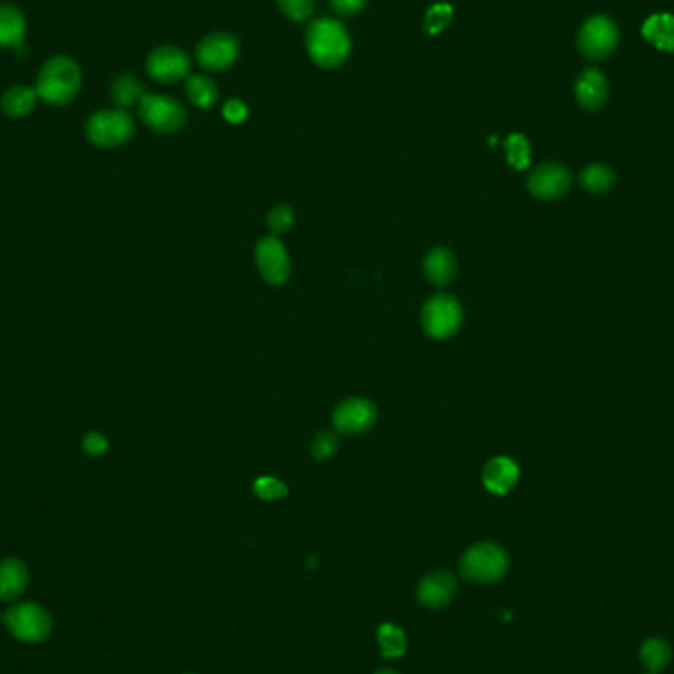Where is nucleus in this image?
<instances>
[{
  "label": "nucleus",
  "mask_w": 674,
  "mask_h": 674,
  "mask_svg": "<svg viewBox=\"0 0 674 674\" xmlns=\"http://www.w3.org/2000/svg\"><path fill=\"white\" fill-rule=\"evenodd\" d=\"M337 448H339V440H337L336 432L332 430H322L312 442V454L318 462L330 460L336 454Z\"/></svg>",
  "instance_id": "obj_29"
},
{
  "label": "nucleus",
  "mask_w": 674,
  "mask_h": 674,
  "mask_svg": "<svg viewBox=\"0 0 674 674\" xmlns=\"http://www.w3.org/2000/svg\"><path fill=\"white\" fill-rule=\"evenodd\" d=\"M280 10L294 22H304L312 10H314V0H276Z\"/></svg>",
  "instance_id": "obj_32"
},
{
  "label": "nucleus",
  "mask_w": 674,
  "mask_h": 674,
  "mask_svg": "<svg viewBox=\"0 0 674 674\" xmlns=\"http://www.w3.org/2000/svg\"><path fill=\"white\" fill-rule=\"evenodd\" d=\"M375 674H399L395 673V671H391V669H383V671H377Z\"/></svg>",
  "instance_id": "obj_36"
},
{
  "label": "nucleus",
  "mask_w": 674,
  "mask_h": 674,
  "mask_svg": "<svg viewBox=\"0 0 674 674\" xmlns=\"http://www.w3.org/2000/svg\"><path fill=\"white\" fill-rule=\"evenodd\" d=\"M306 48L320 68H339L351 54V38L341 22L334 18H320L308 26Z\"/></svg>",
  "instance_id": "obj_1"
},
{
  "label": "nucleus",
  "mask_w": 674,
  "mask_h": 674,
  "mask_svg": "<svg viewBox=\"0 0 674 674\" xmlns=\"http://www.w3.org/2000/svg\"><path fill=\"white\" fill-rule=\"evenodd\" d=\"M144 95H146L144 85L136 79L135 75H129V73L119 75L111 85V99L123 111L140 103Z\"/></svg>",
  "instance_id": "obj_23"
},
{
  "label": "nucleus",
  "mask_w": 674,
  "mask_h": 674,
  "mask_svg": "<svg viewBox=\"0 0 674 674\" xmlns=\"http://www.w3.org/2000/svg\"><path fill=\"white\" fill-rule=\"evenodd\" d=\"M458 592V582L452 572L438 570L422 578L418 586V602L428 609L446 607Z\"/></svg>",
  "instance_id": "obj_14"
},
{
  "label": "nucleus",
  "mask_w": 674,
  "mask_h": 674,
  "mask_svg": "<svg viewBox=\"0 0 674 674\" xmlns=\"http://www.w3.org/2000/svg\"><path fill=\"white\" fill-rule=\"evenodd\" d=\"M334 426L343 434H363L377 420V408L367 399H347L334 410Z\"/></svg>",
  "instance_id": "obj_12"
},
{
  "label": "nucleus",
  "mask_w": 674,
  "mask_h": 674,
  "mask_svg": "<svg viewBox=\"0 0 674 674\" xmlns=\"http://www.w3.org/2000/svg\"><path fill=\"white\" fill-rule=\"evenodd\" d=\"M643 36L657 50L674 52V16L669 12L653 14L643 24Z\"/></svg>",
  "instance_id": "obj_21"
},
{
  "label": "nucleus",
  "mask_w": 674,
  "mask_h": 674,
  "mask_svg": "<svg viewBox=\"0 0 674 674\" xmlns=\"http://www.w3.org/2000/svg\"><path fill=\"white\" fill-rule=\"evenodd\" d=\"M257 497L265 499V501H274V499H282L286 493H288V487L276 479V477H269V475H263L255 481L253 485Z\"/></svg>",
  "instance_id": "obj_31"
},
{
  "label": "nucleus",
  "mask_w": 674,
  "mask_h": 674,
  "mask_svg": "<svg viewBox=\"0 0 674 674\" xmlns=\"http://www.w3.org/2000/svg\"><path fill=\"white\" fill-rule=\"evenodd\" d=\"M424 272L432 284L446 286L456 278V272H458L456 257L452 255V251L444 247H436L424 259Z\"/></svg>",
  "instance_id": "obj_18"
},
{
  "label": "nucleus",
  "mask_w": 674,
  "mask_h": 674,
  "mask_svg": "<svg viewBox=\"0 0 674 674\" xmlns=\"http://www.w3.org/2000/svg\"><path fill=\"white\" fill-rule=\"evenodd\" d=\"M138 113L142 123L162 135L180 131L186 125V109L172 97L166 95H144L138 103Z\"/></svg>",
  "instance_id": "obj_8"
},
{
  "label": "nucleus",
  "mask_w": 674,
  "mask_h": 674,
  "mask_svg": "<svg viewBox=\"0 0 674 674\" xmlns=\"http://www.w3.org/2000/svg\"><path fill=\"white\" fill-rule=\"evenodd\" d=\"M641 663L651 671V673H659L663 669H667L671 665L673 659V649L669 645L667 639L663 637H651L641 645L639 651Z\"/></svg>",
  "instance_id": "obj_22"
},
{
  "label": "nucleus",
  "mask_w": 674,
  "mask_h": 674,
  "mask_svg": "<svg viewBox=\"0 0 674 674\" xmlns=\"http://www.w3.org/2000/svg\"><path fill=\"white\" fill-rule=\"evenodd\" d=\"M190 66V56L176 46H160L146 60L148 75L158 83H176L188 77Z\"/></svg>",
  "instance_id": "obj_11"
},
{
  "label": "nucleus",
  "mask_w": 674,
  "mask_h": 674,
  "mask_svg": "<svg viewBox=\"0 0 674 674\" xmlns=\"http://www.w3.org/2000/svg\"><path fill=\"white\" fill-rule=\"evenodd\" d=\"M26 36V18L12 4H0V48H20Z\"/></svg>",
  "instance_id": "obj_19"
},
{
  "label": "nucleus",
  "mask_w": 674,
  "mask_h": 674,
  "mask_svg": "<svg viewBox=\"0 0 674 674\" xmlns=\"http://www.w3.org/2000/svg\"><path fill=\"white\" fill-rule=\"evenodd\" d=\"M615 172L606 164H590L580 174V186L590 194H607L615 186Z\"/></svg>",
  "instance_id": "obj_25"
},
{
  "label": "nucleus",
  "mask_w": 674,
  "mask_h": 674,
  "mask_svg": "<svg viewBox=\"0 0 674 674\" xmlns=\"http://www.w3.org/2000/svg\"><path fill=\"white\" fill-rule=\"evenodd\" d=\"M247 115H249V109H247V105H245L243 101H239V99H231V101H227L225 107H223V117H225L229 123H233V125L243 123V121L247 119Z\"/></svg>",
  "instance_id": "obj_33"
},
{
  "label": "nucleus",
  "mask_w": 674,
  "mask_h": 674,
  "mask_svg": "<svg viewBox=\"0 0 674 674\" xmlns=\"http://www.w3.org/2000/svg\"><path fill=\"white\" fill-rule=\"evenodd\" d=\"M572 186V174L566 166L558 162H546L537 166L529 180V192L539 200H558L562 198Z\"/></svg>",
  "instance_id": "obj_10"
},
{
  "label": "nucleus",
  "mask_w": 674,
  "mask_h": 674,
  "mask_svg": "<svg viewBox=\"0 0 674 674\" xmlns=\"http://www.w3.org/2000/svg\"><path fill=\"white\" fill-rule=\"evenodd\" d=\"M464 312L460 302L450 294L432 296L422 310V328L434 339L456 336L462 328Z\"/></svg>",
  "instance_id": "obj_7"
},
{
  "label": "nucleus",
  "mask_w": 674,
  "mask_h": 674,
  "mask_svg": "<svg viewBox=\"0 0 674 674\" xmlns=\"http://www.w3.org/2000/svg\"><path fill=\"white\" fill-rule=\"evenodd\" d=\"M574 91L582 109L600 111L609 97V83L600 69L588 68L578 75Z\"/></svg>",
  "instance_id": "obj_15"
},
{
  "label": "nucleus",
  "mask_w": 674,
  "mask_h": 674,
  "mask_svg": "<svg viewBox=\"0 0 674 674\" xmlns=\"http://www.w3.org/2000/svg\"><path fill=\"white\" fill-rule=\"evenodd\" d=\"M239 52L241 46L233 34L213 32L198 44L196 58L198 64L207 71H225L237 62Z\"/></svg>",
  "instance_id": "obj_9"
},
{
  "label": "nucleus",
  "mask_w": 674,
  "mask_h": 674,
  "mask_svg": "<svg viewBox=\"0 0 674 674\" xmlns=\"http://www.w3.org/2000/svg\"><path fill=\"white\" fill-rule=\"evenodd\" d=\"M269 229L274 235H282L286 233L292 223H294V209L290 205H276L270 209L269 217H267Z\"/></svg>",
  "instance_id": "obj_30"
},
{
  "label": "nucleus",
  "mask_w": 674,
  "mask_h": 674,
  "mask_svg": "<svg viewBox=\"0 0 674 674\" xmlns=\"http://www.w3.org/2000/svg\"><path fill=\"white\" fill-rule=\"evenodd\" d=\"M87 140L99 148H115L129 142L135 135V123L123 109L97 111L87 119Z\"/></svg>",
  "instance_id": "obj_5"
},
{
  "label": "nucleus",
  "mask_w": 674,
  "mask_h": 674,
  "mask_svg": "<svg viewBox=\"0 0 674 674\" xmlns=\"http://www.w3.org/2000/svg\"><path fill=\"white\" fill-rule=\"evenodd\" d=\"M377 641L381 647V655L395 659L406 653V635L405 631L393 623H385L379 627Z\"/></svg>",
  "instance_id": "obj_26"
},
{
  "label": "nucleus",
  "mask_w": 674,
  "mask_h": 674,
  "mask_svg": "<svg viewBox=\"0 0 674 674\" xmlns=\"http://www.w3.org/2000/svg\"><path fill=\"white\" fill-rule=\"evenodd\" d=\"M649 674H657V673H649Z\"/></svg>",
  "instance_id": "obj_37"
},
{
  "label": "nucleus",
  "mask_w": 674,
  "mask_h": 674,
  "mask_svg": "<svg viewBox=\"0 0 674 674\" xmlns=\"http://www.w3.org/2000/svg\"><path fill=\"white\" fill-rule=\"evenodd\" d=\"M109 448V442L103 434L99 432H89L83 440V450L89 454V456H103Z\"/></svg>",
  "instance_id": "obj_34"
},
{
  "label": "nucleus",
  "mask_w": 674,
  "mask_h": 674,
  "mask_svg": "<svg viewBox=\"0 0 674 674\" xmlns=\"http://www.w3.org/2000/svg\"><path fill=\"white\" fill-rule=\"evenodd\" d=\"M81 79V68L75 60L68 56H56L40 68L34 89L38 99L56 107H64L79 95Z\"/></svg>",
  "instance_id": "obj_2"
},
{
  "label": "nucleus",
  "mask_w": 674,
  "mask_h": 674,
  "mask_svg": "<svg viewBox=\"0 0 674 674\" xmlns=\"http://www.w3.org/2000/svg\"><path fill=\"white\" fill-rule=\"evenodd\" d=\"M505 154H507V162L511 164V168H515V170L529 168V164H531V144H529L527 136L519 135V133L507 136Z\"/></svg>",
  "instance_id": "obj_27"
},
{
  "label": "nucleus",
  "mask_w": 674,
  "mask_h": 674,
  "mask_svg": "<svg viewBox=\"0 0 674 674\" xmlns=\"http://www.w3.org/2000/svg\"><path fill=\"white\" fill-rule=\"evenodd\" d=\"M367 0H332V8L341 16H355L365 8Z\"/></svg>",
  "instance_id": "obj_35"
},
{
  "label": "nucleus",
  "mask_w": 674,
  "mask_h": 674,
  "mask_svg": "<svg viewBox=\"0 0 674 674\" xmlns=\"http://www.w3.org/2000/svg\"><path fill=\"white\" fill-rule=\"evenodd\" d=\"M452 6L450 4H434L428 12H426V20H424V28L428 34H440L450 22H452Z\"/></svg>",
  "instance_id": "obj_28"
},
{
  "label": "nucleus",
  "mask_w": 674,
  "mask_h": 674,
  "mask_svg": "<svg viewBox=\"0 0 674 674\" xmlns=\"http://www.w3.org/2000/svg\"><path fill=\"white\" fill-rule=\"evenodd\" d=\"M30 574L22 560L6 558L0 562V600L12 602L24 594L28 588Z\"/></svg>",
  "instance_id": "obj_17"
},
{
  "label": "nucleus",
  "mask_w": 674,
  "mask_h": 674,
  "mask_svg": "<svg viewBox=\"0 0 674 674\" xmlns=\"http://www.w3.org/2000/svg\"><path fill=\"white\" fill-rule=\"evenodd\" d=\"M519 481V466L505 456L493 458L483 470V485L495 495L509 493Z\"/></svg>",
  "instance_id": "obj_16"
},
{
  "label": "nucleus",
  "mask_w": 674,
  "mask_h": 674,
  "mask_svg": "<svg viewBox=\"0 0 674 674\" xmlns=\"http://www.w3.org/2000/svg\"><path fill=\"white\" fill-rule=\"evenodd\" d=\"M38 101V93L32 87L26 85H14L10 89H6L0 97V109L4 115L12 117V119H20L26 117L34 111Z\"/></svg>",
  "instance_id": "obj_20"
},
{
  "label": "nucleus",
  "mask_w": 674,
  "mask_h": 674,
  "mask_svg": "<svg viewBox=\"0 0 674 674\" xmlns=\"http://www.w3.org/2000/svg\"><path fill=\"white\" fill-rule=\"evenodd\" d=\"M2 621L8 633L24 643H42L52 633V617L38 604H16L2 615Z\"/></svg>",
  "instance_id": "obj_4"
},
{
  "label": "nucleus",
  "mask_w": 674,
  "mask_h": 674,
  "mask_svg": "<svg viewBox=\"0 0 674 674\" xmlns=\"http://www.w3.org/2000/svg\"><path fill=\"white\" fill-rule=\"evenodd\" d=\"M186 95L196 107L209 109L217 103L219 89H217L215 81L207 75H188L186 77Z\"/></svg>",
  "instance_id": "obj_24"
},
{
  "label": "nucleus",
  "mask_w": 674,
  "mask_h": 674,
  "mask_svg": "<svg viewBox=\"0 0 674 674\" xmlns=\"http://www.w3.org/2000/svg\"><path fill=\"white\" fill-rule=\"evenodd\" d=\"M619 46V28L606 14L590 16L578 32V50L594 62L609 58Z\"/></svg>",
  "instance_id": "obj_6"
},
{
  "label": "nucleus",
  "mask_w": 674,
  "mask_h": 674,
  "mask_svg": "<svg viewBox=\"0 0 674 674\" xmlns=\"http://www.w3.org/2000/svg\"><path fill=\"white\" fill-rule=\"evenodd\" d=\"M255 259H257V267L261 270L263 278L270 284L278 286V284H284L288 280L290 259H288V253H286L284 245L274 235L263 239L257 245Z\"/></svg>",
  "instance_id": "obj_13"
},
{
  "label": "nucleus",
  "mask_w": 674,
  "mask_h": 674,
  "mask_svg": "<svg viewBox=\"0 0 674 674\" xmlns=\"http://www.w3.org/2000/svg\"><path fill=\"white\" fill-rule=\"evenodd\" d=\"M507 570H509L507 550L489 540L470 546L460 560L462 576L475 584L497 582L507 574Z\"/></svg>",
  "instance_id": "obj_3"
}]
</instances>
